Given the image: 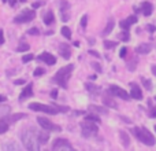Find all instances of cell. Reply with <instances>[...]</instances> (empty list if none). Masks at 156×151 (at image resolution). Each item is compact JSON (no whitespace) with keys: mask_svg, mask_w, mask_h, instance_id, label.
<instances>
[{"mask_svg":"<svg viewBox=\"0 0 156 151\" xmlns=\"http://www.w3.org/2000/svg\"><path fill=\"white\" fill-rule=\"evenodd\" d=\"M21 142L27 151H40V142L37 139V132L33 128L22 132Z\"/></svg>","mask_w":156,"mask_h":151,"instance_id":"6da1fadb","label":"cell"},{"mask_svg":"<svg viewBox=\"0 0 156 151\" xmlns=\"http://www.w3.org/2000/svg\"><path fill=\"white\" fill-rule=\"evenodd\" d=\"M73 70H74V66L73 65L63 66V68H60L59 70L56 72V74L54 76V81L56 84H59L60 87L66 88V87H67V84H69V80H70V77H71Z\"/></svg>","mask_w":156,"mask_h":151,"instance_id":"7a4b0ae2","label":"cell"},{"mask_svg":"<svg viewBox=\"0 0 156 151\" xmlns=\"http://www.w3.org/2000/svg\"><path fill=\"white\" fill-rule=\"evenodd\" d=\"M133 135H134L141 143L147 144V146H154L156 143L155 136L152 135L147 128H138V127L133 128Z\"/></svg>","mask_w":156,"mask_h":151,"instance_id":"3957f363","label":"cell"},{"mask_svg":"<svg viewBox=\"0 0 156 151\" xmlns=\"http://www.w3.org/2000/svg\"><path fill=\"white\" fill-rule=\"evenodd\" d=\"M81 131H82V136H83V138H93V136L97 135L99 128H97V125L94 124V122L86 121V120H85V121L81 124Z\"/></svg>","mask_w":156,"mask_h":151,"instance_id":"277c9868","label":"cell"},{"mask_svg":"<svg viewBox=\"0 0 156 151\" xmlns=\"http://www.w3.org/2000/svg\"><path fill=\"white\" fill-rule=\"evenodd\" d=\"M36 18V13L33 10H29V8H25V10L21 11V14L14 18V24H27V22L33 21Z\"/></svg>","mask_w":156,"mask_h":151,"instance_id":"5b68a950","label":"cell"},{"mask_svg":"<svg viewBox=\"0 0 156 151\" xmlns=\"http://www.w3.org/2000/svg\"><path fill=\"white\" fill-rule=\"evenodd\" d=\"M29 109L32 111H43L45 114H58L59 109L56 106H49V105H41V103H30Z\"/></svg>","mask_w":156,"mask_h":151,"instance_id":"8992f818","label":"cell"},{"mask_svg":"<svg viewBox=\"0 0 156 151\" xmlns=\"http://www.w3.org/2000/svg\"><path fill=\"white\" fill-rule=\"evenodd\" d=\"M52 150L54 151H77L76 149H73L70 144V142L66 139H56L52 143Z\"/></svg>","mask_w":156,"mask_h":151,"instance_id":"52a82bcc","label":"cell"},{"mask_svg":"<svg viewBox=\"0 0 156 151\" xmlns=\"http://www.w3.org/2000/svg\"><path fill=\"white\" fill-rule=\"evenodd\" d=\"M37 122L40 124V127L43 129L48 131V132H60V127L59 125H55L52 121H49L48 118H44V117H37Z\"/></svg>","mask_w":156,"mask_h":151,"instance_id":"ba28073f","label":"cell"},{"mask_svg":"<svg viewBox=\"0 0 156 151\" xmlns=\"http://www.w3.org/2000/svg\"><path fill=\"white\" fill-rule=\"evenodd\" d=\"M110 94L114 95V96L121 98V99H123V100H129L130 99V95L127 94L123 88H121V87H118V85H111L110 87Z\"/></svg>","mask_w":156,"mask_h":151,"instance_id":"9c48e42d","label":"cell"},{"mask_svg":"<svg viewBox=\"0 0 156 151\" xmlns=\"http://www.w3.org/2000/svg\"><path fill=\"white\" fill-rule=\"evenodd\" d=\"M130 98H133V99L136 100H140L143 99V91L140 89V87L137 85L136 83H130Z\"/></svg>","mask_w":156,"mask_h":151,"instance_id":"30bf717a","label":"cell"},{"mask_svg":"<svg viewBox=\"0 0 156 151\" xmlns=\"http://www.w3.org/2000/svg\"><path fill=\"white\" fill-rule=\"evenodd\" d=\"M37 59L45 62L48 66H52V65H55V63H56V58H55L52 54H49V52H43V54H40L37 57Z\"/></svg>","mask_w":156,"mask_h":151,"instance_id":"8fae6325","label":"cell"},{"mask_svg":"<svg viewBox=\"0 0 156 151\" xmlns=\"http://www.w3.org/2000/svg\"><path fill=\"white\" fill-rule=\"evenodd\" d=\"M134 11H141L144 15L149 17L152 14V11H154V6L149 2H144L143 4H141V7H134Z\"/></svg>","mask_w":156,"mask_h":151,"instance_id":"7c38bea8","label":"cell"},{"mask_svg":"<svg viewBox=\"0 0 156 151\" xmlns=\"http://www.w3.org/2000/svg\"><path fill=\"white\" fill-rule=\"evenodd\" d=\"M137 22V17L136 15H130V17H127L126 19H123V21H121V28L122 29H125V30H127L130 26H132L133 24H136Z\"/></svg>","mask_w":156,"mask_h":151,"instance_id":"4fadbf2b","label":"cell"},{"mask_svg":"<svg viewBox=\"0 0 156 151\" xmlns=\"http://www.w3.org/2000/svg\"><path fill=\"white\" fill-rule=\"evenodd\" d=\"M69 10H70V4H69L66 0H63L62 4H60V13H62V19L63 21H69V18H70Z\"/></svg>","mask_w":156,"mask_h":151,"instance_id":"5bb4252c","label":"cell"},{"mask_svg":"<svg viewBox=\"0 0 156 151\" xmlns=\"http://www.w3.org/2000/svg\"><path fill=\"white\" fill-rule=\"evenodd\" d=\"M32 95H33V85L32 84H27V85L22 89L21 95H19V100H25V99H27V98H30Z\"/></svg>","mask_w":156,"mask_h":151,"instance_id":"9a60e30c","label":"cell"},{"mask_svg":"<svg viewBox=\"0 0 156 151\" xmlns=\"http://www.w3.org/2000/svg\"><path fill=\"white\" fill-rule=\"evenodd\" d=\"M59 54L62 55L65 59H69V58L71 57V48H70V46H67V44H60V46H59Z\"/></svg>","mask_w":156,"mask_h":151,"instance_id":"2e32d148","label":"cell"},{"mask_svg":"<svg viewBox=\"0 0 156 151\" xmlns=\"http://www.w3.org/2000/svg\"><path fill=\"white\" fill-rule=\"evenodd\" d=\"M43 21H44V24L45 25H52L55 22V15H54V13L52 11H47L45 14L43 15Z\"/></svg>","mask_w":156,"mask_h":151,"instance_id":"e0dca14e","label":"cell"},{"mask_svg":"<svg viewBox=\"0 0 156 151\" xmlns=\"http://www.w3.org/2000/svg\"><path fill=\"white\" fill-rule=\"evenodd\" d=\"M151 50H152V47L149 46V44H141V46H138L137 48H136V52L140 54V55H143V54H148V52H151Z\"/></svg>","mask_w":156,"mask_h":151,"instance_id":"ac0fdd59","label":"cell"},{"mask_svg":"<svg viewBox=\"0 0 156 151\" xmlns=\"http://www.w3.org/2000/svg\"><path fill=\"white\" fill-rule=\"evenodd\" d=\"M85 88L88 89V92H90V94H93V95H99L100 92V87H97V85H94V84H90V83H86L85 84Z\"/></svg>","mask_w":156,"mask_h":151,"instance_id":"d6986e66","label":"cell"},{"mask_svg":"<svg viewBox=\"0 0 156 151\" xmlns=\"http://www.w3.org/2000/svg\"><path fill=\"white\" fill-rule=\"evenodd\" d=\"M3 147H4L5 151H21L19 146L15 143V142H7V143H4Z\"/></svg>","mask_w":156,"mask_h":151,"instance_id":"ffe728a7","label":"cell"},{"mask_svg":"<svg viewBox=\"0 0 156 151\" xmlns=\"http://www.w3.org/2000/svg\"><path fill=\"white\" fill-rule=\"evenodd\" d=\"M103 103H104L105 106H108V107H111V109H116L118 106H116V103L114 102V99L112 98H110L108 95H104L103 96Z\"/></svg>","mask_w":156,"mask_h":151,"instance_id":"44dd1931","label":"cell"},{"mask_svg":"<svg viewBox=\"0 0 156 151\" xmlns=\"http://www.w3.org/2000/svg\"><path fill=\"white\" fill-rule=\"evenodd\" d=\"M119 138H121V142H122V144H123L125 147H129V144H130V139H129V136H127V133H126V132L121 131V132H119Z\"/></svg>","mask_w":156,"mask_h":151,"instance_id":"7402d4cb","label":"cell"},{"mask_svg":"<svg viewBox=\"0 0 156 151\" xmlns=\"http://www.w3.org/2000/svg\"><path fill=\"white\" fill-rule=\"evenodd\" d=\"M114 26H115V22H114V19H110L108 21V24H107V26L104 28V30H103V35H110L111 32H112V29H114Z\"/></svg>","mask_w":156,"mask_h":151,"instance_id":"603a6c76","label":"cell"},{"mask_svg":"<svg viewBox=\"0 0 156 151\" xmlns=\"http://www.w3.org/2000/svg\"><path fill=\"white\" fill-rule=\"evenodd\" d=\"M89 110H90V111H96V113H101V114H107V109L100 107V106H94V105L89 106Z\"/></svg>","mask_w":156,"mask_h":151,"instance_id":"cb8c5ba5","label":"cell"},{"mask_svg":"<svg viewBox=\"0 0 156 151\" xmlns=\"http://www.w3.org/2000/svg\"><path fill=\"white\" fill-rule=\"evenodd\" d=\"M22 118H26V114L23 113H19V114H12V116H10V118H8V121L10 122H16L18 120H22Z\"/></svg>","mask_w":156,"mask_h":151,"instance_id":"d4e9b609","label":"cell"},{"mask_svg":"<svg viewBox=\"0 0 156 151\" xmlns=\"http://www.w3.org/2000/svg\"><path fill=\"white\" fill-rule=\"evenodd\" d=\"M48 133H43V132H37V139H38V142H40V143H47V142H48Z\"/></svg>","mask_w":156,"mask_h":151,"instance_id":"484cf974","label":"cell"},{"mask_svg":"<svg viewBox=\"0 0 156 151\" xmlns=\"http://www.w3.org/2000/svg\"><path fill=\"white\" fill-rule=\"evenodd\" d=\"M8 131V122L5 120H0V135L5 133Z\"/></svg>","mask_w":156,"mask_h":151,"instance_id":"4316f807","label":"cell"},{"mask_svg":"<svg viewBox=\"0 0 156 151\" xmlns=\"http://www.w3.org/2000/svg\"><path fill=\"white\" fill-rule=\"evenodd\" d=\"M60 32H62V35L65 36L67 40H70L71 39V30H70V28L69 26H63L62 29H60Z\"/></svg>","mask_w":156,"mask_h":151,"instance_id":"83f0119b","label":"cell"},{"mask_svg":"<svg viewBox=\"0 0 156 151\" xmlns=\"http://www.w3.org/2000/svg\"><path fill=\"white\" fill-rule=\"evenodd\" d=\"M85 120H86V121L97 122V124H99V122H100V117H99V116H96V114H88V116L85 117Z\"/></svg>","mask_w":156,"mask_h":151,"instance_id":"f1b7e54d","label":"cell"},{"mask_svg":"<svg viewBox=\"0 0 156 151\" xmlns=\"http://www.w3.org/2000/svg\"><path fill=\"white\" fill-rule=\"evenodd\" d=\"M29 48H30V46L27 43H19V46L16 47V51L18 52H25V51H27Z\"/></svg>","mask_w":156,"mask_h":151,"instance_id":"f546056e","label":"cell"},{"mask_svg":"<svg viewBox=\"0 0 156 151\" xmlns=\"http://www.w3.org/2000/svg\"><path fill=\"white\" fill-rule=\"evenodd\" d=\"M149 106H151V109H149L148 116L151 117V118H156V106H152L151 102H149Z\"/></svg>","mask_w":156,"mask_h":151,"instance_id":"4dcf8cb0","label":"cell"},{"mask_svg":"<svg viewBox=\"0 0 156 151\" xmlns=\"http://www.w3.org/2000/svg\"><path fill=\"white\" fill-rule=\"evenodd\" d=\"M115 46H116V43L115 41H110V40H105L104 41V47L107 50H111V48H115Z\"/></svg>","mask_w":156,"mask_h":151,"instance_id":"1f68e13d","label":"cell"},{"mask_svg":"<svg viewBox=\"0 0 156 151\" xmlns=\"http://www.w3.org/2000/svg\"><path fill=\"white\" fill-rule=\"evenodd\" d=\"M141 81H143V84H144V87H145V88L147 89H148V91H151V89H152V83H151V81H149V80H147V78H141Z\"/></svg>","mask_w":156,"mask_h":151,"instance_id":"d6a6232c","label":"cell"},{"mask_svg":"<svg viewBox=\"0 0 156 151\" xmlns=\"http://www.w3.org/2000/svg\"><path fill=\"white\" fill-rule=\"evenodd\" d=\"M119 39H121V40H123V41H127L130 39V36H129V32H127V30H125V32H122L121 35H119Z\"/></svg>","mask_w":156,"mask_h":151,"instance_id":"836d02e7","label":"cell"},{"mask_svg":"<svg viewBox=\"0 0 156 151\" xmlns=\"http://www.w3.org/2000/svg\"><path fill=\"white\" fill-rule=\"evenodd\" d=\"M44 73H45V69H43V68H37V69L34 70V73H33V74H34V77H38V76H43Z\"/></svg>","mask_w":156,"mask_h":151,"instance_id":"e575fe53","label":"cell"},{"mask_svg":"<svg viewBox=\"0 0 156 151\" xmlns=\"http://www.w3.org/2000/svg\"><path fill=\"white\" fill-rule=\"evenodd\" d=\"M33 58H34V57H33L32 54H27V55H25V57H22V62H23V63H27V62H30Z\"/></svg>","mask_w":156,"mask_h":151,"instance_id":"d590c367","label":"cell"},{"mask_svg":"<svg viewBox=\"0 0 156 151\" xmlns=\"http://www.w3.org/2000/svg\"><path fill=\"white\" fill-rule=\"evenodd\" d=\"M27 33H29V35H32V36H38V35H40V30H38L37 28H32V29H30Z\"/></svg>","mask_w":156,"mask_h":151,"instance_id":"8d00e7d4","label":"cell"},{"mask_svg":"<svg viewBox=\"0 0 156 151\" xmlns=\"http://www.w3.org/2000/svg\"><path fill=\"white\" fill-rule=\"evenodd\" d=\"M86 25H88V17H86V15H82V18H81V26H82V28H86Z\"/></svg>","mask_w":156,"mask_h":151,"instance_id":"74e56055","label":"cell"},{"mask_svg":"<svg viewBox=\"0 0 156 151\" xmlns=\"http://www.w3.org/2000/svg\"><path fill=\"white\" fill-rule=\"evenodd\" d=\"M8 111H11V109L8 107V106H3V107H0V114H5V113H8Z\"/></svg>","mask_w":156,"mask_h":151,"instance_id":"f35d334b","label":"cell"},{"mask_svg":"<svg viewBox=\"0 0 156 151\" xmlns=\"http://www.w3.org/2000/svg\"><path fill=\"white\" fill-rule=\"evenodd\" d=\"M92 66H93V69H94V70H96V72H99V73H101V66H100L99 63L93 62V63H92Z\"/></svg>","mask_w":156,"mask_h":151,"instance_id":"ab89813d","label":"cell"},{"mask_svg":"<svg viewBox=\"0 0 156 151\" xmlns=\"http://www.w3.org/2000/svg\"><path fill=\"white\" fill-rule=\"evenodd\" d=\"M126 54H127V48H126V47H123V48L121 50V52H119V57L125 58V57H126Z\"/></svg>","mask_w":156,"mask_h":151,"instance_id":"60d3db41","label":"cell"},{"mask_svg":"<svg viewBox=\"0 0 156 151\" xmlns=\"http://www.w3.org/2000/svg\"><path fill=\"white\" fill-rule=\"evenodd\" d=\"M136 65H137V59H133V62L129 63V70H134Z\"/></svg>","mask_w":156,"mask_h":151,"instance_id":"b9f144b4","label":"cell"},{"mask_svg":"<svg viewBox=\"0 0 156 151\" xmlns=\"http://www.w3.org/2000/svg\"><path fill=\"white\" fill-rule=\"evenodd\" d=\"M89 54H90V55H93V57H96V58H100V54H99V52H97V51H94V50H89Z\"/></svg>","mask_w":156,"mask_h":151,"instance_id":"7bdbcfd3","label":"cell"},{"mask_svg":"<svg viewBox=\"0 0 156 151\" xmlns=\"http://www.w3.org/2000/svg\"><path fill=\"white\" fill-rule=\"evenodd\" d=\"M0 44H4V35H3V29H0Z\"/></svg>","mask_w":156,"mask_h":151,"instance_id":"ee69618b","label":"cell"},{"mask_svg":"<svg viewBox=\"0 0 156 151\" xmlns=\"http://www.w3.org/2000/svg\"><path fill=\"white\" fill-rule=\"evenodd\" d=\"M147 29H148L149 32H155V30H156V26H154V25H148V26H147Z\"/></svg>","mask_w":156,"mask_h":151,"instance_id":"f6af8a7d","label":"cell"},{"mask_svg":"<svg viewBox=\"0 0 156 151\" xmlns=\"http://www.w3.org/2000/svg\"><path fill=\"white\" fill-rule=\"evenodd\" d=\"M25 83H26L25 80H15V81H14V84H15V85H19V84H25Z\"/></svg>","mask_w":156,"mask_h":151,"instance_id":"bcb514c9","label":"cell"},{"mask_svg":"<svg viewBox=\"0 0 156 151\" xmlns=\"http://www.w3.org/2000/svg\"><path fill=\"white\" fill-rule=\"evenodd\" d=\"M151 70H152V74L156 77V65H152V68H151Z\"/></svg>","mask_w":156,"mask_h":151,"instance_id":"7dc6e473","label":"cell"},{"mask_svg":"<svg viewBox=\"0 0 156 151\" xmlns=\"http://www.w3.org/2000/svg\"><path fill=\"white\" fill-rule=\"evenodd\" d=\"M51 96H52V98H56V96H58V91H56V89L51 92Z\"/></svg>","mask_w":156,"mask_h":151,"instance_id":"c3c4849f","label":"cell"},{"mask_svg":"<svg viewBox=\"0 0 156 151\" xmlns=\"http://www.w3.org/2000/svg\"><path fill=\"white\" fill-rule=\"evenodd\" d=\"M41 4H43V3H33V7H34V8H38Z\"/></svg>","mask_w":156,"mask_h":151,"instance_id":"681fc988","label":"cell"},{"mask_svg":"<svg viewBox=\"0 0 156 151\" xmlns=\"http://www.w3.org/2000/svg\"><path fill=\"white\" fill-rule=\"evenodd\" d=\"M5 99H7V98H5L4 95H0V102H4Z\"/></svg>","mask_w":156,"mask_h":151,"instance_id":"f907efd6","label":"cell"},{"mask_svg":"<svg viewBox=\"0 0 156 151\" xmlns=\"http://www.w3.org/2000/svg\"><path fill=\"white\" fill-rule=\"evenodd\" d=\"M8 2H10V4H11V6H15L16 0H8Z\"/></svg>","mask_w":156,"mask_h":151,"instance_id":"816d5d0a","label":"cell"},{"mask_svg":"<svg viewBox=\"0 0 156 151\" xmlns=\"http://www.w3.org/2000/svg\"><path fill=\"white\" fill-rule=\"evenodd\" d=\"M19 2H26V0H19Z\"/></svg>","mask_w":156,"mask_h":151,"instance_id":"f5cc1de1","label":"cell"},{"mask_svg":"<svg viewBox=\"0 0 156 151\" xmlns=\"http://www.w3.org/2000/svg\"><path fill=\"white\" fill-rule=\"evenodd\" d=\"M155 131H156V125H155Z\"/></svg>","mask_w":156,"mask_h":151,"instance_id":"db71d44e","label":"cell"},{"mask_svg":"<svg viewBox=\"0 0 156 151\" xmlns=\"http://www.w3.org/2000/svg\"><path fill=\"white\" fill-rule=\"evenodd\" d=\"M4 2H7V0H4Z\"/></svg>","mask_w":156,"mask_h":151,"instance_id":"11a10c76","label":"cell"},{"mask_svg":"<svg viewBox=\"0 0 156 151\" xmlns=\"http://www.w3.org/2000/svg\"><path fill=\"white\" fill-rule=\"evenodd\" d=\"M155 100H156V98H155Z\"/></svg>","mask_w":156,"mask_h":151,"instance_id":"9f6ffc18","label":"cell"}]
</instances>
